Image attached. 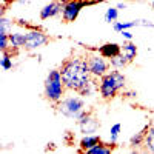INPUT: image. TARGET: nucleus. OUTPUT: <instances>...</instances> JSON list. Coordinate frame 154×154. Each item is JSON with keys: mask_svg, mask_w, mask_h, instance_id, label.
Masks as SVG:
<instances>
[{"mask_svg": "<svg viewBox=\"0 0 154 154\" xmlns=\"http://www.w3.org/2000/svg\"><path fill=\"white\" fill-rule=\"evenodd\" d=\"M122 131V125L120 123H114L111 126V131H109V142L111 143H117V139H119V134Z\"/></svg>", "mask_w": 154, "mask_h": 154, "instance_id": "4be33fe9", "label": "nucleus"}, {"mask_svg": "<svg viewBox=\"0 0 154 154\" xmlns=\"http://www.w3.org/2000/svg\"><path fill=\"white\" fill-rule=\"evenodd\" d=\"M57 2H60L62 5H65V3H68V2H71V0H57Z\"/></svg>", "mask_w": 154, "mask_h": 154, "instance_id": "cd10ccee", "label": "nucleus"}, {"mask_svg": "<svg viewBox=\"0 0 154 154\" xmlns=\"http://www.w3.org/2000/svg\"><path fill=\"white\" fill-rule=\"evenodd\" d=\"M120 34L123 35V38H125V40H131V38H133V34L130 32V29H123Z\"/></svg>", "mask_w": 154, "mask_h": 154, "instance_id": "393cba45", "label": "nucleus"}, {"mask_svg": "<svg viewBox=\"0 0 154 154\" xmlns=\"http://www.w3.org/2000/svg\"><path fill=\"white\" fill-rule=\"evenodd\" d=\"M57 111L68 119L77 120L85 111V100L80 96H69L62 99L57 103Z\"/></svg>", "mask_w": 154, "mask_h": 154, "instance_id": "20e7f679", "label": "nucleus"}, {"mask_svg": "<svg viewBox=\"0 0 154 154\" xmlns=\"http://www.w3.org/2000/svg\"><path fill=\"white\" fill-rule=\"evenodd\" d=\"M100 142H102V140H100V137H99L97 134H85V136L82 137V140H80L79 146H80V151L86 152L88 149H91L93 146L99 145Z\"/></svg>", "mask_w": 154, "mask_h": 154, "instance_id": "9b49d317", "label": "nucleus"}, {"mask_svg": "<svg viewBox=\"0 0 154 154\" xmlns=\"http://www.w3.org/2000/svg\"><path fill=\"white\" fill-rule=\"evenodd\" d=\"M86 60H88V66H89V71H91V75L94 79L105 75L109 69V63H108L106 57H103L100 53L89 54L86 57Z\"/></svg>", "mask_w": 154, "mask_h": 154, "instance_id": "39448f33", "label": "nucleus"}, {"mask_svg": "<svg viewBox=\"0 0 154 154\" xmlns=\"http://www.w3.org/2000/svg\"><path fill=\"white\" fill-rule=\"evenodd\" d=\"M48 35L37 28H31L28 32H25V49L26 51H34L37 48H42L48 43Z\"/></svg>", "mask_w": 154, "mask_h": 154, "instance_id": "423d86ee", "label": "nucleus"}, {"mask_svg": "<svg viewBox=\"0 0 154 154\" xmlns=\"http://www.w3.org/2000/svg\"><path fill=\"white\" fill-rule=\"evenodd\" d=\"M65 83H63L60 69H51L45 79V97L53 102V103H59L63 99V93H65Z\"/></svg>", "mask_w": 154, "mask_h": 154, "instance_id": "7ed1b4c3", "label": "nucleus"}, {"mask_svg": "<svg viewBox=\"0 0 154 154\" xmlns=\"http://www.w3.org/2000/svg\"><path fill=\"white\" fill-rule=\"evenodd\" d=\"M122 53H123V56L128 59V62H133L134 59H136V56H137V46L131 42V40H128L126 43H123V46H122Z\"/></svg>", "mask_w": 154, "mask_h": 154, "instance_id": "f8f14e48", "label": "nucleus"}, {"mask_svg": "<svg viewBox=\"0 0 154 154\" xmlns=\"http://www.w3.org/2000/svg\"><path fill=\"white\" fill-rule=\"evenodd\" d=\"M9 46L12 49H19L25 46V34L23 32H11L9 34Z\"/></svg>", "mask_w": 154, "mask_h": 154, "instance_id": "ddd939ff", "label": "nucleus"}, {"mask_svg": "<svg viewBox=\"0 0 154 154\" xmlns=\"http://www.w3.org/2000/svg\"><path fill=\"white\" fill-rule=\"evenodd\" d=\"M60 74H62L63 83H65V88L69 89V91H77V93L93 77L88 66V60L77 56H72L62 63Z\"/></svg>", "mask_w": 154, "mask_h": 154, "instance_id": "f257e3e1", "label": "nucleus"}, {"mask_svg": "<svg viewBox=\"0 0 154 154\" xmlns=\"http://www.w3.org/2000/svg\"><path fill=\"white\" fill-rule=\"evenodd\" d=\"M151 6L154 8V0H151Z\"/></svg>", "mask_w": 154, "mask_h": 154, "instance_id": "c756f323", "label": "nucleus"}, {"mask_svg": "<svg viewBox=\"0 0 154 154\" xmlns=\"http://www.w3.org/2000/svg\"><path fill=\"white\" fill-rule=\"evenodd\" d=\"M117 17H119V9H117V6H116V8H108L106 9L103 19H105L106 23H112V22L117 20Z\"/></svg>", "mask_w": 154, "mask_h": 154, "instance_id": "5701e85b", "label": "nucleus"}, {"mask_svg": "<svg viewBox=\"0 0 154 154\" xmlns=\"http://www.w3.org/2000/svg\"><path fill=\"white\" fill-rule=\"evenodd\" d=\"M125 82H126L125 75L116 68L112 71H108L105 75H102L100 85H99V93H100L102 99L109 100V99L116 97L125 88Z\"/></svg>", "mask_w": 154, "mask_h": 154, "instance_id": "f03ea898", "label": "nucleus"}, {"mask_svg": "<svg viewBox=\"0 0 154 154\" xmlns=\"http://www.w3.org/2000/svg\"><path fill=\"white\" fill-rule=\"evenodd\" d=\"M109 63H111V66L116 68V69H123L130 62H128V59L123 56V53H120L119 56H116V57L109 59Z\"/></svg>", "mask_w": 154, "mask_h": 154, "instance_id": "a211bd4d", "label": "nucleus"}, {"mask_svg": "<svg viewBox=\"0 0 154 154\" xmlns=\"http://www.w3.org/2000/svg\"><path fill=\"white\" fill-rule=\"evenodd\" d=\"M86 5L83 2H79V0H71V2L63 5V9H62V19L65 23H71L74 22L77 17H79L80 11L85 8Z\"/></svg>", "mask_w": 154, "mask_h": 154, "instance_id": "6e6552de", "label": "nucleus"}, {"mask_svg": "<svg viewBox=\"0 0 154 154\" xmlns=\"http://www.w3.org/2000/svg\"><path fill=\"white\" fill-rule=\"evenodd\" d=\"M114 149V143L111 145V143H99V145H96V146H93L91 149H88L86 152L88 154H109L111 151Z\"/></svg>", "mask_w": 154, "mask_h": 154, "instance_id": "2eb2a0df", "label": "nucleus"}, {"mask_svg": "<svg viewBox=\"0 0 154 154\" xmlns=\"http://www.w3.org/2000/svg\"><path fill=\"white\" fill-rule=\"evenodd\" d=\"M146 130H148V126H145L142 131L136 133V134L131 137V140H130V145H131L133 148H136V146H139V145H142V143L145 142V133H146Z\"/></svg>", "mask_w": 154, "mask_h": 154, "instance_id": "6ab92c4d", "label": "nucleus"}, {"mask_svg": "<svg viewBox=\"0 0 154 154\" xmlns=\"http://www.w3.org/2000/svg\"><path fill=\"white\" fill-rule=\"evenodd\" d=\"M62 9H63V5L60 2H57V0H54V2L45 5L40 9V19L42 20H48L51 17H56V16L62 14Z\"/></svg>", "mask_w": 154, "mask_h": 154, "instance_id": "1a4fd4ad", "label": "nucleus"}, {"mask_svg": "<svg viewBox=\"0 0 154 154\" xmlns=\"http://www.w3.org/2000/svg\"><path fill=\"white\" fill-rule=\"evenodd\" d=\"M79 2H83V3L86 5V2H89V0H79Z\"/></svg>", "mask_w": 154, "mask_h": 154, "instance_id": "c85d7f7f", "label": "nucleus"}, {"mask_svg": "<svg viewBox=\"0 0 154 154\" xmlns=\"http://www.w3.org/2000/svg\"><path fill=\"white\" fill-rule=\"evenodd\" d=\"M97 89V86H96V83L93 82V80H89L80 91H79V94L80 96H83V97H89V96H93L94 94V91Z\"/></svg>", "mask_w": 154, "mask_h": 154, "instance_id": "412c9836", "label": "nucleus"}, {"mask_svg": "<svg viewBox=\"0 0 154 154\" xmlns=\"http://www.w3.org/2000/svg\"><path fill=\"white\" fill-rule=\"evenodd\" d=\"M126 96H128V97H134V96H136V93H134V91H128V93H126Z\"/></svg>", "mask_w": 154, "mask_h": 154, "instance_id": "bb28decb", "label": "nucleus"}, {"mask_svg": "<svg viewBox=\"0 0 154 154\" xmlns=\"http://www.w3.org/2000/svg\"><path fill=\"white\" fill-rule=\"evenodd\" d=\"M134 26H140V20H131V22H114V31L122 32L123 29H131Z\"/></svg>", "mask_w": 154, "mask_h": 154, "instance_id": "f3484780", "label": "nucleus"}, {"mask_svg": "<svg viewBox=\"0 0 154 154\" xmlns=\"http://www.w3.org/2000/svg\"><path fill=\"white\" fill-rule=\"evenodd\" d=\"M97 2H99V3H100V2H105V0H97Z\"/></svg>", "mask_w": 154, "mask_h": 154, "instance_id": "7c9ffc66", "label": "nucleus"}, {"mask_svg": "<svg viewBox=\"0 0 154 154\" xmlns=\"http://www.w3.org/2000/svg\"><path fill=\"white\" fill-rule=\"evenodd\" d=\"M0 66H2V69H5V71H9V69H12V66H14L12 54L9 53V49L2 51V54H0Z\"/></svg>", "mask_w": 154, "mask_h": 154, "instance_id": "4468645a", "label": "nucleus"}, {"mask_svg": "<svg viewBox=\"0 0 154 154\" xmlns=\"http://www.w3.org/2000/svg\"><path fill=\"white\" fill-rule=\"evenodd\" d=\"M123 2H131V0H123Z\"/></svg>", "mask_w": 154, "mask_h": 154, "instance_id": "2f4dec72", "label": "nucleus"}, {"mask_svg": "<svg viewBox=\"0 0 154 154\" xmlns=\"http://www.w3.org/2000/svg\"><path fill=\"white\" fill-rule=\"evenodd\" d=\"M77 123H79V128L83 134H94L100 126L93 111H83L82 116L77 119Z\"/></svg>", "mask_w": 154, "mask_h": 154, "instance_id": "0eeeda50", "label": "nucleus"}, {"mask_svg": "<svg viewBox=\"0 0 154 154\" xmlns=\"http://www.w3.org/2000/svg\"><path fill=\"white\" fill-rule=\"evenodd\" d=\"M9 48V34H0V49L6 51Z\"/></svg>", "mask_w": 154, "mask_h": 154, "instance_id": "b1692460", "label": "nucleus"}, {"mask_svg": "<svg viewBox=\"0 0 154 154\" xmlns=\"http://www.w3.org/2000/svg\"><path fill=\"white\" fill-rule=\"evenodd\" d=\"M12 32V20L0 16V34H11Z\"/></svg>", "mask_w": 154, "mask_h": 154, "instance_id": "aec40b11", "label": "nucleus"}, {"mask_svg": "<svg viewBox=\"0 0 154 154\" xmlns=\"http://www.w3.org/2000/svg\"><path fill=\"white\" fill-rule=\"evenodd\" d=\"M125 8H126V3H125V2L117 3V9H125Z\"/></svg>", "mask_w": 154, "mask_h": 154, "instance_id": "a878e982", "label": "nucleus"}, {"mask_svg": "<svg viewBox=\"0 0 154 154\" xmlns=\"http://www.w3.org/2000/svg\"><path fill=\"white\" fill-rule=\"evenodd\" d=\"M146 151L152 152L154 154V125L148 126V130L145 133V142H143Z\"/></svg>", "mask_w": 154, "mask_h": 154, "instance_id": "dca6fc26", "label": "nucleus"}, {"mask_svg": "<svg viewBox=\"0 0 154 154\" xmlns=\"http://www.w3.org/2000/svg\"><path fill=\"white\" fill-rule=\"evenodd\" d=\"M99 53L103 56V57H106V59H112V57H116V56H119L120 53H122V46L119 45V43H111V42H108V43H105V45H102L100 48H99Z\"/></svg>", "mask_w": 154, "mask_h": 154, "instance_id": "9d476101", "label": "nucleus"}]
</instances>
